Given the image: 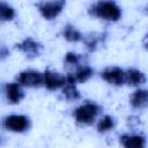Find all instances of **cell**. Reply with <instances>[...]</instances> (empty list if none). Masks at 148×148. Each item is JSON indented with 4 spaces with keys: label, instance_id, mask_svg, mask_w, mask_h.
Instances as JSON below:
<instances>
[{
    "label": "cell",
    "instance_id": "cell-8",
    "mask_svg": "<svg viewBox=\"0 0 148 148\" xmlns=\"http://www.w3.org/2000/svg\"><path fill=\"white\" fill-rule=\"evenodd\" d=\"M5 92H6V97L8 102L12 104L18 103L23 98V95H24L22 89L20 88V84L17 83H7L5 87Z\"/></svg>",
    "mask_w": 148,
    "mask_h": 148
},
{
    "label": "cell",
    "instance_id": "cell-11",
    "mask_svg": "<svg viewBox=\"0 0 148 148\" xmlns=\"http://www.w3.org/2000/svg\"><path fill=\"white\" fill-rule=\"evenodd\" d=\"M62 91H64V95L68 99H77L80 97V94L75 86V79L73 75H68L66 77V83L64 86Z\"/></svg>",
    "mask_w": 148,
    "mask_h": 148
},
{
    "label": "cell",
    "instance_id": "cell-15",
    "mask_svg": "<svg viewBox=\"0 0 148 148\" xmlns=\"http://www.w3.org/2000/svg\"><path fill=\"white\" fill-rule=\"evenodd\" d=\"M91 75H92V69H91L89 66H82V67H80V68L76 71L74 79H75V81L84 82V81H87Z\"/></svg>",
    "mask_w": 148,
    "mask_h": 148
},
{
    "label": "cell",
    "instance_id": "cell-17",
    "mask_svg": "<svg viewBox=\"0 0 148 148\" xmlns=\"http://www.w3.org/2000/svg\"><path fill=\"white\" fill-rule=\"evenodd\" d=\"M64 35L66 37L67 40H71V42H77L81 39V34L80 31H77L74 27L72 25H66L65 29H64Z\"/></svg>",
    "mask_w": 148,
    "mask_h": 148
},
{
    "label": "cell",
    "instance_id": "cell-3",
    "mask_svg": "<svg viewBox=\"0 0 148 148\" xmlns=\"http://www.w3.org/2000/svg\"><path fill=\"white\" fill-rule=\"evenodd\" d=\"M30 125L29 118L25 116H20V114H12L5 118L3 120V126L8 131L13 132H23L25 131Z\"/></svg>",
    "mask_w": 148,
    "mask_h": 148
},
{
    "label": "cell",
    "instance_id": "cell-2",
    "mask_svg": "<svg viewBox=\"0 0 148 148\" xmlns=\"http://www.w3.org/2000/svg\"><path fill=\"white\" fill-rule=\"evenodd\" d=\"M99 110H101V108L97 104L86 103V104H83L76 109L75 118L81 124H91L96 119Z\"/></svg>",
    "mask_w": 148,
    "mask_h": 148
},
{
    "label": "cell",
    "instance_id": "cell-14",
    "mask_svg": "<svg viewBox=\"0 0 148 148\" xmlns=\"http://www.w3.org/2000/svg\"><path fill=\"white\" fill-rule=\"evenodd\" d=\"M14 16H15V12L13 7H10L5 2H0V21L13 20Z\"/></svg>",
    "mask_w": 148,
    "mask_h": 148
},
{
    "label": "cell",
    "instance_id": "cell-12",
    "mask_svg": "<svg viewBox=\"0 0 148 148\" xmlns=\"http://www.w3.org/2000/svg\"><path fill=\"white\" fill-rule=\"evenodd\" d=\"M17 47L20 50H22L23 52H25L27 54H30V56H36L39 53V50L42 49V46L35 42L32 38H25L22 43L17 44Z\"/></svg>",
    "mask_w": 148,
    "mask_h": 148
},
{
    "label": "cell",
    "instance_id": "cell-7",
    "mask_svg": "<svg viewBox=\"0 0 148 148\" xmlns=\"http://www.w3.org/2000/svg\"><path fill=\"white\" fill-rule=\"evenodd\" d=\"M102 77L114 86H120L124 83V77H125V72L118 67H108L103 73Z\"/></svg>",
    "mask_w": 148,
    "mask_h": 148
},
{
    "label": "cell",
    "instance_id": "cell-16",
    "mask_svg": "<svg viewBox=\"0 0 148 148\" xmlns=\"http://www.w3.org/2000/svg\"><path fill=\"white\" fill-rule=\"evenodd\" d=\"M114 127V119L111 116H104L97 124L98 132H105Z\"/></svg>",
    "mask_w": 148,
    "mask_h": 148
},
{
    "label": "cell",
    "instance_id": "cell-4",
    "mask_svg": "<svg viewBox=\"0 0 148 148\" xmlns=\"http://www.w3.org/2000/svg\"><path fill=\"white\" fill-rule=\"evenodd\" d=\"M17 81L21 86L25 87H39L44 83V75L36 71H24L17 76Z\"/></svg>",
    "mask_w": 148,
    "mask_h": 148
},
{
    "label": "cell",
    "instance_id": "cell-18",
    "mask_svg": "<svg viewBox=\"0 0 148 148\" xmlns=\"http://www.w3.org/2000/svg\"><path fill=\"white\" fill-rule=\"evenodd\" d=\"M79 60H80V57L77 56V54H75V53H67L66 54V62H68V64H77L79 62Z\"/></svg>",
    "mask_w": 148,
    "mask_h": 148
},
{
    "label": "cell",
    "instance_id": "cell-1",
    "mask_svg": "<svg viewBox=\"0 0 148 148\" xmlns=\"http://www.w3.org/2000/svg\"><path fill=\"white\" fill-rule=\"evenodd\" d=\"M94 14L109 21H117L121 16L120 8L113 1H99L94 6Z\"/></svg>",
    "mask_w": 148,
    "mask_h": 148
},
{
    "label": "cell",
    "instance_id": "cell-9",
    "mask_svg": "<svg viewBox=\"0 0 148 148\" xmlns=\"http://www.w3.org/2000/svg\"><path fill=\"white\" fill-rule=\"evenodd\" d=\"M124 82H127L130 86H140L146 82V76L139 69L131 68L125 73Z\"/></svg>",
    "mask_w": 148,
    "mask_h": 148
},
{
    "label": "cell",
    "instance_id": "cell-6",
    "mask_svg": "<svg viewBox=\"0 0 148 148\" xmlns=\"http://www.w3.org/2000/svg\"><path fill=\"white\" fill-rule=\"evenodd\" d=\"M43 75H44V84L50 90L61 88L66 83V77L59 73H53L51 71H46Z\"/></svg>",
    "mask_w": 148,
    "mask_h": 148
},
{
    "label": "cell",
    "instance_id": "cell-5",
    "mask_svg": "<svg viewBox=\"0 0 148 148\" xmlns=\"http://www.w3.org/2000/svg\"><path fill=\"white\" fill-rule=\"evenodd\" d=\"M42 15L47 18L51 20L53 17H56L62 9V7L65 6L64 1H49V2H40L37 5Z\"/></svg>",
    "mask_w": 148,
    "mask_h": 148
},
{
    "label": "cell",
    "instance_id": "cell-10",
    "mask_svg": "<svg viewBox=\"0 0 148 148\" xmlns=\"http://www.w3.org/2000/svg\"><path fill=\"white\" fill-rule=\"evenodd\" d=\"M124 148H145L146 140L140 135H124L121 136Z\"/></svg>",
    "mask_w": 148,
    "mask_h": 148
},
{
    "label": "cell",
    "instance_id": "cell-13",
    "mask_svg": "<svg viewBox=\"0 0 148 148\" xmlns=\"http://www.w3.org/2000/svg\"><path fill=\"white\" fill-rule=\"evenodd\" d=\"M148 102V92L147 90L140 89L132 94L131 96V103L134 108H143L147 105Z\"/></svg>",
    "mask_w": 148,
    "mask_h": 148
}]
</instances>
